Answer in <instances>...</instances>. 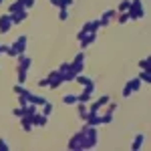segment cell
<instances>
[{
	"instance_id": "cell-1",
	"label": "cell",
	"mask_w": 151,
	"mask_h": 151,
	"mask_svg": "<svg viewBox=\"0 0 151 151\" xmlns=\"http://www.w3.org/2000/svg\"><path fill=\"white\" fill-rule=\"evenodd\" d=\"M97 143H99V133H97V129L93 125H85V127L77 133V135H73L69 139V149L70 151H79V149H95L97 147Z\"/></svg>"
},
{
	"instance_id": "cell-2",
	"label": "cell",
	"mask_w": 151,
	"mask_h": 151,
	"mask_svg": "<svg viewBox=\"0 0 151 151\" xmlns=\"http://www.w3.org/2000/svg\"><path fill=\"white\" fill-rule=\"evenodd\" d=\"M26 42H28V36H18V38H16V42L8 48V52H6V55H10V57H18V55H22L24 48H26Z\"/></svg>"
},
{
	"instance_id": "cell-3",
	"label": "cell",
	"mask_w": 151,
	"mask_h": 151,
	"mask_svg": "<svg viewBox=\"0 0 151 151\" xmlns=\"http://www.w3.org/2000/svg\"><path fill=\"white\" fill-rule=\"evenodd\" d=\"M129 18H143L145 10H143V2L141 0H131V6H129Z\"/></svg>"
},
{
	"instance_id": "cell-4",
	"label": "cell",
	"mask_w": 151,
	"mask_h": 151,
	"mask_svg": "<svg viewBox=\"0 0 151 151\" xmlns=\"http://www.w3.org/2000/svg\"><path fill=\"white\" fill-rule=\"evenodd\" d=\"M58 73L65 77V83L69 81H75V77H77V73L73 70V67H70V63H63L60 65V69H58Z\"/></svg>"
},
{
	"instance_id": "cell-5",
	"label": "cell",
	"mask_w": 151,
	"mask_h": 151,
	"mask_svg": "<svg viewBox=\"0 0 151 151\" xmlns=\"http://www.w3.org/2000/svg\"><path fill=\"white\" fill-rule=\"evenodd\" d=\"M60 83H65V77H63L58 70H55V73L48 75V87H50V89H57Z\"/></svg>"
},
{
	"instance_id": "cell-6",
	"label": "cell",
	"mask_w": 151,
	"mask_h": 151,
	"mask_svg": "<svg viewBox=\"0 0 151 151\" xmlns=\"http://www.w3.org/2000/svg\"><path fill=\"white\" fill-rule=\"evenodd\" d=\"M70 67H73V70L79 75V73H83V67H85V52H79L77 57H75V60L70 63Z\"/></svg>"
},
{
	"instance_id": "cell-7",
	"label": "cell",
	"mask_w": 151,
	"mask_h": 151,
	"mask_svg": "<svg viewBox=\"0 0 151 151\" xmlns=\"http://www.w3.org/2000/svg\"><path fill=\"white\" fill-rule=\"evenodd\" d=\"M10 28H12V16H10V14L0 16V32H2V35H6Z\"/></svg>"
},
{
	"instance_id": "cell-8",
	"label": "cell",
	"mask_w": 151,
	"mask_h": 151,
	"mask_svg": "<svg viewBox=\"0 0 151 151\" xmlns=\"http://www.w3.org/2000/svg\"><path fill=\"white\" fill-rule=\"evenodd\" d=\"M93 91H95V83L87 85V87H85V91H83L81 95H77V101H79V103H87V101L91 99V93H93Z\"/></svg>"
},
{
	"instance_id": "cell-9",
	"label": "cell",
	"mask_w": 151,
	"mask_h": 151,
	"mask_svg": "<svg viewBox=\"0 0 151 151\" xmlns=\"http://www.w3.org/2000/svg\"><path fill=\"white\" fill-rule=\"evenodd\" d=\"M22 95L26 97V101H28V103H32V105H45V103H47V99H45V97L35 95V93H30V91H26V93H22Z\"/></svg>"
},
{
	"instance_id": "cell-10",
	"label": "cell",
	"mask_w": 151,
	"mask_h": 151,
	"mask_svg": "<svg viewBox=\"0 0 151 151\" xmlns=\"http://www.w3.org/2000/svg\"><path fill=\"white\" fill-rule=\"evenodd\" d=\"M32 65V58L24 57V55H18V70H28Z\"/></svg>"
},
{
	"instance_id": "cell-11",
	"label": "cell",
	"mask_w": 151,
	"mask_h": 151,
	"mask_svg": "<svg viewBox=\"0 0 151 151\" xmlns=\"http://www.w3.org/2000/svg\"><path fill=\"white\" fill-rule=\"evenodd\" d=\"M10 16H12V24H20V22L24 20V18L28 16V10L24 8V10H20V12H14V14H10Z\"/></svg>"
},
{
	"instance_id": "cell-12",
	"label": "cell",
	"mask_w": 151,
	"mask_h": 151,
	"mask_svg": "<svg viewBox=\"0 0 151 151\" xmlns=\"http://www.w3.org/2000/svg\"><path fill=\"white\" fill-rule=\"evenodd\" d=\"M95 40H97V32H89V35H85V36L81 38V47L87 48L91 42H95Z\"/></svg>"
},
{
	"instance_id": "cell-13",
	"label": "cell",
	"mask_w": 151,
	"mask_h": 151,
	"mask_svg": "<svg viewBox=\"0 0 151 151\" xmlns=\"http://www.w3.org/2000/svg\"><path fill=\"white\" fill-rule=\"evenodd\" d=\"M87 123H89V125H93V127H97V125H101V123H103V117H99L97 113H89V115H87Z\"/></svg>"
},
{
	"instance_id": "cell-14",
	"label": "cell",
	"mask_w": 151,
	"mask_h": 151,
	"mask_svg": "<svg viewBox=\"0 0 151 151\" xmlns=\"http://www.w3.org/2000/svg\"><path fill=\"white\" fill-rule=\"evenodd\" d=\"M115 16H117V12H115V10H107V12L103 14V16L99 18V20H101V24H103V26H107V24L111 22V20H113Z\"/></svg>"
},
{
	"instance_id": "cell-15",
	"label": "cell",
	"mask_w": 151,
	"mask_h": 151,
	"mask_svg": "<svg viewBox=\"0 0 151 151\" xmlns=\"http://www.w3.org/2000/svg\"><path fill=\"white\" fill-rule=\"evenodd\" d=\"M36 113H38V111H36V105L28 103L26 107H24V115H22V117H28V119H32V117H35Z\"/></svg>"
},
{
	"instance_id": "cell-16",
	"label": "cell",
	"mask_w": 151,
	"mask_h": 151,
	"mask_svg": "<svg viewBox=\"0 0 151 151\" xmlns=\"http://www.w3.org/2000/svg\"><path fill=\"white\" fill-rule=\"evenodd\" d=\"M143 143H145V135H143V133H139V135L135 137V141H133V145H131V147L137 151V149H141V147H143Z\"/></svg>"
},
{
	"instance_id": "cell-17",
	"label": "cell",
	"mask_w": 151,
	"mask_h": 151,
	"mask_svg": "<svg viewBox=\"0 0 151 151\" xmlns=\"http://www.w3.org/2000/svg\"><path fill=\"white\" fill-rule=\"evenodd\" d=\"M47 119H48L47 115H38V113H36V115L32 117V125H38V127H42V125L47 123Z\"/></svg>"
},
{
	"instance_id": "cell-18",
	"label": "cell",
	"mask_w": 151,
	"mask_h": 151,
	"mask_svg": "<svg viewBox=\"0 0 151 151\" xmlns=\"http://www.w3.org/2000/svg\"><path fill=\"white\" fill-rule=\"evenodd\" d=\"M20 10H24V0H16L14 4H10V14L20 12Z\"/></svg>"
},
{
	"instance_id": "cell-19",
	"label": "cell",
	"mask_w": 151,
	"mask_h": 151,
	"mask_svg": "<svg viewBox=\"0 0 151 151\" xmlns=\"http://www.w3.org/2000/svg\"><path fill=\"white\" fill-rule=\"evenodd\" d=\"M75 81L79 83V85H85V87H87V85H91V83H93V79H89V77H85V75L79 73V75L75 77Z\"/></svg>"
},
{
	"instance_id": "cell-20",
	"label": "cell",
	"mask_w": 151,
	"mask_h": 151,
	"mask_svg": "<svg viewBox=\"0 0 151 151\" xmlns=\"http://www.w3.org/2000/svg\"><path fill=\"white\" fill-rule=\"evenodd\" d=\"M141 83H143V81H141L139 77H137V79H133V81H129L127 85H129V87H131V91L135 93V91H139V89H141Z\"/></svg>"
},
{
	"instance_id": "cell-21",
	"label": "cell",
	"mask_w": 151,
	"mask_h": 151,
	"mask_svg": "<svg viewBox=\"0 0 151 151\" xmlns=\"http://www.w3.org/2000/svg\"><path fill=\"white\" fill-rule=\"evenodd\" d=\"M63 103H65V105H75V103H79V101H77V95H65V97H63Z\"/></svg>"
},
{
	"instance_id": "cell-22",
	"label": "cell",
	"mask_w": 151,
	"mask_h": 151,
	"mask_svg": "<svg viewBox=\"0 0 151 151\" xmlns=\"http://www.w3.org/2000/svg\"><path fill=\"white\" fill-rule=\"evenodd\" d=\"M20 121H22L24 131H30V129H32V119H28V117H20Z\"/></svg>"
},
{
	"instance_id": "cell-23",
	"label": "cell",
	"mask_w": 151,
	"mask_h": 151,
	"mask_svg": "<svg viewBox=\"0 0 151 151\" xmlns=\"http://www.w3.org/2000/svg\"><path fill=\"white\" fill-rule=\"evenodd\" d=\"M139 67H141L143 70H149V69H151V58H143V60L139 63Z\"/></svg>"
},
{
	"instance_id": "cell-24",
	"label": "cell",
	"mask_w": 151,
	"mask_h": 151,
	"mask_svg": "<svg viewBox=\"0 0 151 151\" xmlns=\"http://www.w3.org/2000/svg\"><path fill=\"white\" fill-rule=\"evenodd\" d=\"M89 26H91V32H97L103 24H101V20H93V22H89Z\"/></svg>"
},
{
	"instance_id": "cell-25",
	"label": "cell",
	"mask_w": 151,
	"mask_h": 151,
	"mask_svg": "<svg viewBox=\"0 0 151 151\" xmlns=\"http://www.w3.org/2000/svg\"><path fill=\"white\" fill-rule=\"evenodd\" d=\"M129 6H131V0H123V2L119 4V10H121V12H127Z\"/></svg>"
},
{
	"instance_id": "cell-26",
	"label": "cell",
	"mask_w": 151,
	"mask_h": 151,
	"mask_svg": "<svg viewBox=\"0 0 151 151\" xmlns=\"http://www.w3.org/2000/svg\"><path fill=\"white\" fill-rule=\"evenodd\" d=\"M139 79H141V81H145V83H151V73H149V70H143V73L139 75Z\"/></svg>"
},
{
	"instance_id": "cell-27",
	"label": "cell",
	"mask_w": 151,
	"mask_h": 151,
	"mask_svg": "<svg viewBox=\"0 0 151 151\" xmlns=\"http://www.w3.org/2000/svg\"><path fill=\"white\" fill-rule=\"evenodd\" d=\"M42 107H45V111H42V115H50V113H52V103H48V101H47V103H45V105H42Z\"/></svg>"
},
{
	"instance_id": "cell-28",
	"label": "cell",
	"mask_w": 151,
	"mask_h": 151,
	"mask_svg": "<svg viewBox=\"0 0 151 151\" xmlns=\"http://www.w3.org/2000/svg\"><path fill=\"white\" fill-rule=\"evenodd\" d=\"M18 83H20V85L26 83V70H18Z\"/></svg>"
},
{
	"instance_id": "cell-29",
	"label": "cell",
	"mask_w": 151,
	"mask_h": 151,
	"mask_svg": "<svg viewBox=\"0 0 151 151\" xmlns=\"http://www.w3.org/2000/svg\"><path fill=\"white\" fill-rule=\"evenodd\" d=\"M58 18H60V20H67V18H69V10H67V8H60V12H58Z\"/></svg>"
},
{
	"instance_id": "cell-30",
	"label": "cell",
	"mask_w": 151,
	"mask_h": 151,
	"mask_svg": "<svg viewBox=\"0 0 151 151\" xmlns=\"http://www.w3.org/2000/svg\"><path fill=\"white\" fill-rule=\"evenodd\" d=\"M127 20H129V12H121V14H119V22L125 24Z\"/></svg>"
},
{
	"instance_id": "cell-31",
	"label": "cell",
	"mask_w": 151,
	"mask_h": 151,
	"mask_svg": "<svg viewBox=\"0 0 151 151\" xmlns=\"http://www.w3.org/2000/svg\"><path fill=\"white\" fill-rule=\"evenodd\" d=\"M14 93H16V95H22V93H26V89L18 83V85H14Z\"/></svg>"
},
{
	"instance_id": "cell-32",
	"label": "cell",
	"mask_w": 151,
	"mask_h": 151,
	"mask_svg": "<svg viewBox=\"0 0 151 151\" xmlns=\"http://www.w3.org/2000/svg\"><path fill=\"white\" fill-rule=\"evenodd\" d=\"M107 103H109V95H103V97L97 101V105H99V107H103V105H107Z\"/></svg>"
},
{
	"instance_id": "cell-33",
	"label": "cell",
	"mask_w": 151,
	"mask_h": 151,
	"mask_svg": "<svg viewBox=\"0 0 151 151\" xmlns=\"http://www.w3.org/2000/svg\"><path fill=\"white\" fill-rule=\"evenodd\" d=\"M12 113H14V117H18V119H20V117L24 115V107H18V109H14Z\"/></svg>"
},
{
	"instance_id": "cell-34",
	"label": "cell",
	"mask_w": 151,
	"mask_h": 151,
	"mask_svg": "<svg viewBox=\"0 0 151 151\" xmlns=\"http://www.w3.org/2000/svg\"><path fill=\"white\" fill-rule=\"evenodd\" d=\"M8 149H10V145H8L4 139H0V151H8Z\"/></svg>"
},
{
	"instance_id": "cell-35",
	"label": "cell",
	"mask_w": 151,
	"mask_h": 151,
	"mask_svg": "<svg viewBox=\"0 0 151 151\" xmlns=\"http://www.w3.org/2000/svg\"><path fill=\"white\" fill-rule=\"evenodd\" d=\"M113 121V113H107V115H103V123H111Z\"/></svg>"
},
{
	"instance_id": "cell-36",
	"label": "cell",
	"mask_w": 151,
	"mask_h": 151,
	"mask_svg": "<svg viewBox=\"0 0 151 151\" xmlns=\"http://www.w3.org/2000/svg\"><path fill=\"white\" fill-rule=\"evenodd\" d=\"M131 93H133V91H131V87L125 85V89H123V97H131Z\"/></svg>"
},
{
	"instance_id": "cell-37",
	"label": "cell",
	"mask_w": 151,
	"mask_h": 151,
	"mask_svg": "<svg viewBox=\"0 0 151 151\" xmlns=\"http://www.w3.org/2000/svg\"><path fill=\"white\" fill-rule=\"evenodd\" d=\"M35 6V0H24V8L28 10V8H32Z\"/></svg>"
},
{
	"instance_id": "cell-38",
	"label": "cell",
	"mask_w": 151,
	"mask_h": 151,
	"mask_svg": "<svg viewBox=\"0 0 151 151\" xmlns=\"http://www.w3.org/2000/svg\"><path fill=\"white\" fill-rule=\"evenodd\" d=\"M99 109H101V107H99L97 103H93V105H91V109H89V113H97Z\"/></svg>"
},
{
	"instance_id": "cell-39",
	"label": "cell",
	"mask_w": 151,
	"mask_h": 151,
	"mask_svg": "<svg viewBox=\"0 0 151 151\" xmlns=\"http://www.w3.org/2000/svg\"><path fill=\"white\" fill-rule=\"evenodd\" d=\"M60 2H63V6H70V4H73L75 0H60Z\"/></svg>"
},
{
	"instance_id": "cell-40",
	"label": "cell",
	"mask_w": 151,
	"mask_h": 151,
	"mask_svg": "<svg viewBox=\"0 0 151 151\" xmlns=\"http://www.w3.org/2000/svg\"><path fill=\"white\" fill-rule=\"evenodd\" d=\"M38 85H40V87H48V79H42V81L38 83Z\"/></svg>"
},
{
	"instance_id": "cell-41",
	"label": "cell",
	"mask_w": 151,
	"mask_h": 151,
	"mask_svg": "<svg viewBox=\"0 0 151 151\" xmlns=\"http://www.w3.org/2000/svg\"><path fill=\"white\" fill-rule=\"evenodd\" d=\"M2 2H4V0H0V4H2Z\"/></svg>"
}]
</instances>
